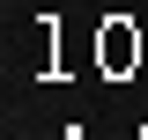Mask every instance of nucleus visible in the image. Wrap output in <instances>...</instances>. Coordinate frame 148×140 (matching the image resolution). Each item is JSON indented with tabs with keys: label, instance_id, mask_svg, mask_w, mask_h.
Wrapping results in <instances>:
<instances>
[{
	"label": "nucleus",
	"instance_id": "obj_1",
	"mask_svg": "<svg viewBox=\"0 0 148 140\" xmlns=\"http://www.w3.org/2000/svg\"><path fill=\"white\" fill-rule=\"evenodd\" d=\"M96 59H104V74L141 67V30H133L126 15H111V22H104V37H96Z\"/></svg>",
	"mask_w": 148,
	"mask_h": 140
}]
</instances>
